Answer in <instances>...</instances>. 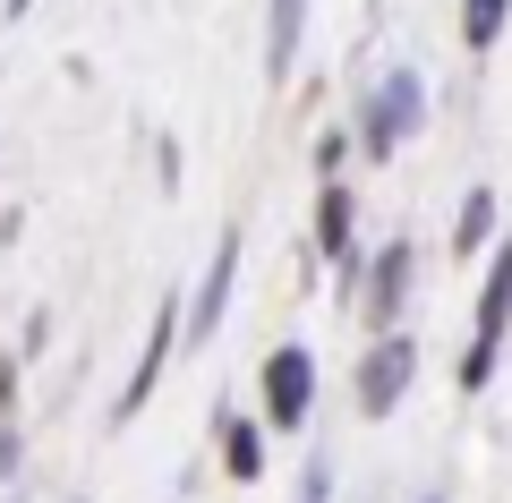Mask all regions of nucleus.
Instances as JSON below:
<instances>
[{
	"label": "nucleus",
	"instance_id": "obj_17",
	"mask_svg": "<svg viewBox=\"0 0 512 503\" xmlns=\"http://www.w3.org/2000/svg\"><path fill=\"white\" fill-rule=\"evenodd\" d=\"M43 350H52V307H43V316H26V342H18V359H43Z\"/></svg>",
	"mask_w": 512,
	"mask_h": 503
},
{
	"label": "nucleus",
	"instance_id": "obj_7",
	"mask_svg": "<svg viewBox=\"0 0 512 503\" xmlns=\"http://www.w3.org/2000/svg\"><path fill=\"white\" fill-rule=\"evenodd\" d=\"M171 350H180V299H163V316H154V333H146V350H137V367H128V384L111 393V418H137L154 393H163V367H171Z\"/></svg>",
	"mask_w": 512,
	"mask_h": 503
},
{
	"label": "nucleus",
	"instance_id": "obj_13",
	"mask_svg": "<svg viewBox=\"0 0 512 503\" xmlns=\"http://www.w3.org/2000/svg\"><path fill=\"white\" fill-rule=\"evenodd\" d=\"M154 180H163V197H180L188 162H180V137H154Z\"/></svg>",
	"mask_w": 512,
	"mask_h": 503
},
{
	"label": "nucleus",
	"instance_id": "obj_15",
	"mask_svg": "<svg viewBox=\"0 0 512 503\" xmlns=\"http://www.w3.org/2000/svg\"><path fill=\"white\" fill-rule=\"evenodd\" d=\"M18 393H26V359L0 350V418H18Z\"/></svg>",
	"mask_w": 512,
	"mask_h": 503
},
{
	"label": "nucleus",
	"instance_id": "obj_8",
	"mask_svg": "<svg viewBox=\"0 0 512 503\" xmlns=\"http://www.w3.org/2000/svg\"><path fill=\"white\" fill-rule=\"evenodd\" d=\"M316 256H359V188L350 180H316Z\"/></svg>",
	"mask_w": 512,
	"mask_h": 503
},
{
	"label": "nucleus",
	"instance_id": "obj_2",
	"mask_svg": "<svg viewBox=\"0 0 512 503\" xmlns=\"http://www.w3.org/2000/svg\"><path fill=\"white\" fill-rule=\"evenodd\" d=\"M504 333H512V239L487 256V290H478L470 350H461V393H487V384H495V359H504Z\"/></svg>",
	"mask_w": 512,
	"mask_h": 503
},
{
	"label": "nucleus",
	"instance_id": "obj_19",
	"mask_svg": "<svg viewBox=\"0 0 512 503\" xmlns=\"http://www.w3.org/2000/svg\"><path fill=\"white\" fill-rule=\"evenodd\" d=\"M26 9H35V0H0V18H9V26H18V18H26Z\"/></svg>",
	"mask_w": 512,
	"mask_h": 503
},
{
	"label": "nucleus",
	"instance_id": "obj_10",
	"mask_svg": "<svg viewBox=\"0 0 512 503\" xmlns=\"http://www.w3.org/2000/svg\"><path fill=\"white\" fill-rule=\"evenodd\" d=\"M299 35H308V0H265V77H274V86H291Z\"/></svg>",
	"mask_w": 512,
	"mask_h": 503
},
{
	"label": "nucleus",
	"instance_id": "obj_20",
	"mask_svg": "<svg viewBox=\"0 0 512 503\" xmlns=\"http://www.w3.org/2000/svg\"><path fill=\"white\" fill-rule=\"evenodd\" d=\"M60 503H86V495H60Z\"/></svg>",
	"mask_w": 512,
	"mask_h": 503
},
{
	"label": "nucleus",
	"instance_id": "obj_6",
	"mask_svg": "<svg viewBox=\"0 0 512 503\" xmlns=\"http://www.w3.org/2000/svg\"><path fill=\"white\" fill-rule=\"evenodd\" d=\"M231 282H239V231H222L214 256H205V273H197V290H188V316H180L188 342H214V333H222V316H231Z\"/></svg>",
	"mask_w": 512,
	"mask_h": 503
},
{
	"label": "nucleus",
	"instance_id": "obj_18",
	"mask_svg": "<svg viewBox=\"0 0 512 503\" xmlns=\"http://www.w3.org/2000/svg\"><path fill=\"white\" fill-rule=\"evenodd\" d=\"M299 503H333V461H325V452L308 461V495H299Z\"/></svg>",
	"mask_w": 512,
	"mask_h": 503
},
{
	"label": "nucleus",
	"instance_id": "obj_1",
	"mask_svg": "<svg viewBox=\"0 0 512 503\" xmlns=\"http://www.w3.org/2000/svg\"><path fill=\"white\" fill-rule=\"evenodd\" d=\"M419 128H427V77L419 69H393L384 86L359 94V154L367 162H393Z\"/></svg>",
	"mask_w": 512,
	"mask_h": 503
},
{
	"label": "nucleus",
	"instance_id": "obj_9",
	"mask_svg": "<svg viewBox=\"0 0 512 503\" xmlns=\"http://www.w3.org/2000/svg\"><path fill=\"white\" fill-rule=\"evenodd\" d=\"M214 452H222V478H231V486H256V478H265V418L214 410Z\"/></svg>",
	"mask_w": 512,
	"mask_h": 503
},
{
	"label": "nucleus",
	"instance_id": "obj_14",
	"mask_svg": "<svg viewBox=\"0 0 512 503\" xmlns=\"http://www.w3.org/2000/svg\"><path fill=\"white\" fill-rule=\"evenodd\" d=\"M18 469H26V435L18 418H0V486H18Z\"/></svg>",
	"mask_w": 512,
	"mask_h": 503
},
{
	"label": "nucleus",
	"instance_id": "obj_11",
	"mask_svg": "<svg viewBox=\"0 0 512 503\" xmlns=\"http://www.w3.org/2000/svg\"><path fill=\"white\" fill-rule=\"evenodd\" d=\"M487 239H495V188L478 180L470 197H461V214H453V256H478Z\"/></svg>",
	"mask_w": 512,
	"mask_h": 503
},
{
	"label": "nucleus",
	"instance_id": "obj_4",
	"mask_svg": "<svg viewBox=\"0 0 512 503\" xmlns=\"http://www.w3.org/2000/svg\"><path fill=\"white\" fill-rule=\"evenodd\" d=\"M256 393H265V427L299 435L316 418V350L308 342H282L274 359L256 367Z\"/></svg>",
	"mask_w": 512,
	"mask_h": 503
},
{
	"label": "nucleus",
	"instance_id": "obj_12",
	"mask_svg": "<svg viewBox=\"0 0 512 503\" xmlns=\"http://www.w3.org/2000/svg\"><path fill=\"white\" fill-rule=\"evenodd\" d=\"M504 26H512V0H461V43H470V52L504 43Z\"/></svg>",
	"mask_w": 512,
	"mask_h": 503
},
{
	"label": "nucleus",
	"instance_id": "obj_16",
	"mask_svg": "<svg viewBox=\"0 0 512 503\" xmlns=\"http://www.w3.org/2000/svg\"><path fill=\"white\" fill-rule=\"evenodd\" d=\"M342 154H350L342 128H333V137H316V180H342Z\"/></svg>",
	"mask_w": 512,
	"mask_h": 503
},
{
	"label": "nucleus",
	"instance_id": "obj_5",
	"mask_svg": "<svg viewBox=\"0 0 512 503\" xmlns=\"http://www.w3.org/2000/svg\"><path fill=\"white\" fill-rule=\"evenodd\" d=\"M410 290H419V239H384V248L367 256V273H359V316L376 324V333H393L402 307H410Z\"/></svg>",
	"mask_w": 512,
	"mask_h": 503
},
{
	"label": "nucleus",
	"instance_id": "obj_3",
	"mask_svg": "<svg viewBox=\"0 0 512 503\" xmlns=\"http://www.w3.org/2000/svg\"><path fill=\"white\" fill-rule=\"evenodd\" d=\"M410 384H419V342L393 324V333H376V342H367L359 376H350V401H359V418H393Z\"/></svg>",
	"mask_w": 512,
	"mask_h": 503
}]
</instances>
